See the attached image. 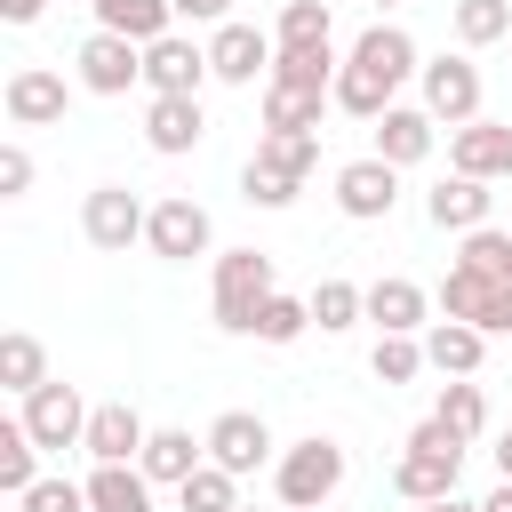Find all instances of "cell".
Here are the masks:
<instances>
[{
  "instance_id": "cell-42",
  "label": "cell",
  "mask_w": 512,
  "mask_h": 512,
  "mask_svg": "<svg viewBox=\"0 0 512 512\" xmlns=\"http://www.w3.org/2000/svg\"><path fill=\"white\" fill-rule=\"evenodd\" d=\"M40 8H48V0H0V16H8V24H40Z\"/></svg>"
},
{
  "instance_id": "cell-43",
  "label": "cell",
  "mask_w": 512,
  "mask_h": 512,
  "mask_svg": "<svg viewBox=\"0 0 512 512\" xmlns=\"http://www.w3.org/2000/svg\"><path fill=\"white\" fill-rule=\"evenodd\" d=\"M480 512H512V480H496V488L480 496Z\"/></svg>"
},
{
  "instance_id": "cell-22",
  "label": "cell",
  "mask_w": 512,
  "mask_h": 512,
  "mask_svg": "<svg viewBox=\"0 0 512 512\" xmlns=\"http://www.w3.org/2000/svg\"><path fill=\"white\" fill-rule=\"evenodd\" d=\"M88 8H96V32H120L136 48H152V40L176 32V8L168 0H88Z\"/></svg>"
},
{
  "instance_id": "cell-38",
  "label": "cell",
  "mask_w": 512,
  "mask_h": 512,
  "mask_svg": "<svg viewBox=\"0 0 512 512\" xmlns=\"http://www.w3.org/2000/svg\"><path fill=\"white\" fill-rule=\"evenodd\" d=\"M424 368V336H376V384H408Z\"/></svg>"
},
{
  "instance_id": "cell-7",
  "label": "cell",
  "mask_w": 512,
  "mask_h": 512,
  "mask_svg": "<svg viewBox=\"0 0 512 512\" xmlns=\"http://www.w3.org/2000/svg\"><path fill=\"white\" fill-rule=\"evenodd\" d=\"M272 56H280L272 32H256V24H240V16L208 32V72H216L224 88H256V80H272Z\"/></svg>"
},
{
  "instance_id": "cell-25",
  "label": "cell",
  "mask_w": 512,
  "mask_h": 512,
  "mask_svg": "<svg viewBox=\"0 0 512 512\" xmlns=\"http://www.w3.org/2000/svg\"><path fill=\"white\" fill-rule=\"evenodd\" d=\"M432 416H440V424L472 448V440L488 432V392H480L472 376H448V384H440V400H432Z\"/></svg>"
},
{
  "instance_id": "cell-37",
  "label": "cell",
  "mask_w": 512,
  "mask_h": 512,
  "mask_svg": "<svg viewBox=\"0 0 512 512\" xmlns=\"http://www.w3.org/2000/svg\"><path fill=\"white\" fill-rule=\"evenodd\" d=\"M240 192H248V208H288L304 184L280 176V168H264V160H248V168H240Z\"/></svg>"
},
{
  "instance_id": "cell-47",
  "label": "cell",
  "mask_w": 512,
  "mask_h": 512,
  "mask_svg": "<svg viewBox=\"0 0 512 512\" xmlns=\"http://www.w3.org/2000/svg\"><path fill=\"white\" fill-rule=\"evenodd\" d=\"M240 512H256V504H240Z\"/></svg>"
},
{
  "instance_id": "cell-10",
  "label": "cell",
  "mask_w": 512,
  "mask_h": 512,
  "mask_svg": "<svg viewBox=\"0 0 512 512\" xmlns=\"http://www.w3.org/2000/svg\"><path fill=\"white\" fill-rule=\"evenodd\" d=\"M200 440H208V464H224L232 480H248L256 464H272V424H264L256 408H224Z\"/></svg>"
},
{
  "instance_id": "cell-4",
  "label": "cell",
  "mask_w": 512,
  "mask_h": 512,
  "mask_svg": "<svg viewBox=\"0 0 512 512\" xmlns=\"http://www.w3.org/2000/svg\"><path fill=\"white\" fill-rule=\"evenodd\" d=\"M16 416H24V432L40 440V456H64V448H80L88 440V400H80V384H64V376H48L32 400H16Z\"/></svg>"
},
{
  "instance_id": "cell-28",
  "label": "cell",
  "mask_w": 512,
  "mask_h": 512,
  "mask_svg": "<svg viewBox=\"0 0 512 512\" xmlns=\"http://www.w3.org/2000/svg\"><path fill=\"white\" fill-rule=\"evenodd\" d=\"M320 112H328V96L264 80V128H296V136H320Z\"/></svg>"
},
{
  "instance_id": "cell-9",
  "label": "cell",
  "mask_w": 512,
  "mask_h": 512,
  "mask_svg": "<svg viewBox=\"0 0 512 512\" xmlns=\"http://www.w3.org/2000/svg\"><path fill=\"white\" fill-rule=\"evenodd\" d=\"M344 64H352V72H368V80H376L384 96H400V80H416V72H424L416 40H408L400 24H384V16H376V24L360 32V40H352V56H344Z\"/></svg>"
},
{
  "instance_id": "cell-27",
  "label": "cell",
  "mask_w": 512,
  "mask_h": 512,
  "mask_svg": "<svg viewBox=\"0 0 512 512\" xmlns=\"http://www.w3.org/2000/svg\"><path fill=\"white\" fill-rule=\"evenodd\" d=\"M336 72H344L336 48H280V56H272V80H280V88H312V96H328Z\"/></svg>"
},
{
  "instance_id": "cell-6",
  "label": "cell",
  "mask_w": 512,
  "mask_h": 512,
  "mask_svg": "<svg viewBox=\"0 0 512 512\" xmlns=\"http://www.w3.org/2000/svg\"><path fill=\"white\" fill-rule=\"evenodd\" d=\"M208 240H216V224H208V208H200L192 192H168V200H152V224H144V248H152V256H168V264H192V256H208Z\"/></svg>"
},
{
  "instance_id": "cell-44",
  "label": "cell",
  "mask_w": 512,
  "mask_h": 512,
  "mask_svg": "<svg viewBox=\"0 0 512 512\" xmlns=\"http://www.w3.org/2000/svg\"><path fill=\"white\" fill-rule=\"evenodd\" d=\"M408 512H480V504H464V496H440V504H408Z\"/></svg>"
},
{
  "instance_id": "cell-21",
  "label": "cell",
  "mask_w": 512,
  "mask_h": 512,
  "mask_svg": "<svg viewBox=\"0 0 512 512\" xmlns=\"http://www.w3.org/2000/svg\"><path fill=\"white\" fill-rule=\"evenodd\" d=\"M200 464H208V440H192V432H176V424H160V432L144 440V456H136V472H144L152 488H184Z\"/></svg>"
},
{
  "instance_id": "cell-3",
  "label": "cell",
  "mask_w": 512,
  "mask_h": 512,
  "mask_svg": "<svg viewBox=\"0 0 512 512\" xmlns=\"http://www.w3.org/2000/svg\"><path fill=\"white\" fill-rule=\"evenodd\" d=\"M272 488H280V504L288 512H328V496L344 488V448L336 440H296V448H280V464H272Z\"/></svg>"
},
{
  "instance_id": "cell-5",
  "label": "cell",
  "mask_w": 512,
  "mask_h": 512,
  "mask_svg": "<svg viewBox=\"0 0 512 512\" xmlns=\"http://www.w3.org/2000/svg\"><path fill=\"white\" fill-rule=\"evenodd\" d=\"M144 224H152V208H144L128 184H96V192L80 200V232H88V248H104V256H128V240H144Z\"/></svg>"
},
{
  "instance_id": "cell-41",
  "label": "cell",
  "mask_w": 512,
  "mask_h": 512,
  "mask_svg": "<svg viewBox=\"0 0 512 512\" xmlns=\"http://www.w3.org/2000/svg\"><path fill=\"white\" fill-rule=\"evenodd\" d=\"M176 24H232V0H168Z\"/></svg>"
},
{
  "instance_id": "cell-23",
  "label": "cell",
  "mask_w": 512,
  "mask_h": 512,
  "mask_svg": "<svg viewBox=\"0 0 512 512\" xmlns=\"http://www.w3.org/2000/svg\"><path fill=\"white\" fill-rule=\"evenodd\" d=\"M480 360H488V336H480V328H464V320H432V328H424V368H440V376H480Z\"/></svg>"
},
{
  "instance_id": "cell-16",
  "label": "cell",
  "mask_w": 512,
  "mask_h": 512,
  "mask_svg": "<svg viewBox=\"0 0 512 512\" xmlns=\"http://www.w3.org/2000/svg\"><path fill=\"white\" fill-rule=\"evenodd\" d=\"M368 320H376V336H424L432 328V288H416V280H368Z\"/></svg>"
},
{
  "instance_id": "cell-12",
  "label": "cell",
  "mask_w": 512,
  "mask_h": 512,
  "mask_svg": "<svg viewBox=\"0 0 512 512\" xmlns=\"http://www.w3.org/2000/svg\"><path fill=\"white\" fill-rule=\"evenodd\" d=\"M72 64H80V88H88V96H128V88L144 80V48L120 40V32H88Z\"/></svg>"
},
{
  "instance_id": "cell-29",
  "label": "cell",
  "mask_w": 512,
  "mask_h": 512,
  "mask_svg": "<svg viewBox=\"0 0 512 512\" xmlns=\"http://www.w3.org/2000/svg\"><path fill=\"white\" fill-rule=\"evenodd\" d=\"M248 160H264V168H280V176H296V184H304V176L320 168V136H296V128H264Z\"/></svg>"
},
{
  "instance_id": "cell-35",
  "label": "cell",
  "mask_w": 512,
  "mask_h": 512,
  "mask_svg": "<svg viewBox=\"0 0 512 512\" xmlns=\"http://www.w3.org/2000/svg\"><path fill=\"white\" fill-rule=\"evenodd\" d=\"M176 504H184V512H240V480H232L224 464H200V472L176 488Z\"/></svg>"
},
{
  "instance_id": "cell-17",
  "label": "cell",
  "mask_w": 512,
  "mask_h": 512,
  "mask_svg": "<svg viewBox=\"0 0 512 512\" xmlns=\"http://www.w3.org/2000/svg\"><path fill=\"white\" fill-rule=\"evenodd\" d=\"M144 440H152V424H144L128 400H96V416H88V440H80V448H88L96 464H136V456H144Z\"/></svg>"
},
{
  "instance_id": "cell-19",
  "label": "cell",
  "mask_w": 512,
  "mask_h": 512,
  "mask_svg": "<svg viewBox=\"0 0 512 512\" xmlns=\"http://www.w3.org/2000/svg\"><path fill=\"white\" fill-rule=\"evenodd\" d=\"M488 200H496V192H488L480 176H456V168H448V176L424 192V216H432L440 232H456V240H464V232H480V224H488Z\"/></svg>"
},
{
  "instance_id": "cell-24",
  "label": "cell",
  "mask_w": 512,
  "mask_h": 512,
  "mask_svg": "<svg viewBox=\"0 0 512 512\" xmlns=\"http://www.w3.org/2000/svg\"><path fill=\"white\" fill-rule=\"evenodd\" d=\"M88 512H152V480L136 464H96L88 472Z\"/></svg>"
},
{
  "instance_id": "cell-30",
  "label": "cell",
  "mask_w": 512,
  "mask_h": 512,
  "mask_svg": "<svg viewBox=\"0 0 512 512\" xmlns=\"http://www.w3.org/2000/svg\"><path fill=\"white\" fill-rule=\"evenodd\" d=\"M40 480V440L24 432V416H8L0 424V496H24Z\"/></svg>"
},
{
  "instance_id": "cell-40",
  "label": "cell",
  "mask_w": 512,
  "mask_h": 512,
  "mask_svg": "<svg viewBox=\"0 0 512 512\" xmlns=\"http://www.w3.org/2000/svg\"><path fill=\"white\" fill-rule=\"evenodd\" d=\"M24 192H32V152L0 144V200H24Z\"/></svg>"
},
{
  "instance_id": "cell-18",
  "label": "cell",
  "mask_w": 512,
  "mask_h": 512,
  "mask_svg": "<svg viewBox=\"0 0 512 512\" xmlns=\"http://www.w3.org/2000/svg\"><path fill=\"white\" fill-rule=\"evenodd\" d=\"M200 136H208V112H200V96H152V104H144V144H152L160 160L192 152Z\"/></svg>"
},
{
  "instance_id": "cell-32",
  "label": "cell",
  "mask_w": 512,
  "mask_h": 512,
  "mask_svg": "<svg viewBox=\"0 0 512 512\" xmlns=\"http://www.w3.org/2000/svg\"><path fill=\"white\" fill-rule=\"evenodd\" d=\"M352 320H368V288H352V280H320L312 288V328H352Z\"/></svg>"
},
{
  "instance_id": "cell-1",
  "label": "cell",
  "mask_w": 512,
  "mask_h": 512,
  "mask_svg": "<svg viewBox=\"0 0 512 512\" xmlns=\"http://www.w3.org/2000/svg\"><path fill=\"white\" fill-rule=\"evenodd\" d=\"M456 480H464V440H456L440 416H424V424L400 440L392 488H400L408 504H440V496H456Z\"/></svg>"
},
{
  "instance_id": "cell-13",
  "label": "cell",
  "mask_w": 512,
  "mask_h": 512,
  "mask_svg": "<svg viewBox=\"0 0 512 512\" xmlns=\"http://www.w3.org/2000/svg\"><path fill=\"white\" fill-rule=\"evenodd\" d=\"M0 104H8V120H16V128H56V120H64V104H72V88H64V72H56V64H16V72H8V88H0Z\"/></svg>"
},
{
  "instance_id": "cell-45",
  "label": "cell",
  "mask_w": 512,
  "mask_h": 512,
  "mask_svg": "<svg viewBox=\"0 0 512 512\" xmlns=\"http://www.w3.org/2000/svg\"><path fill=\"white\" fill-rule=\"evenodd\" d=\"M496 472L512 480V424H504V440H496Z\"/></svg>"
},
{
  "instance_id": "cell-31",
  "label": "cell",
  "mask_w": 512,
  "mask_h": 512,
  "mask_svg": "<svg viewBox=\"0 0 512 512\" xmlns=\"http://www.w3.org/2000/svg\"><path fill=\"white\" fill-rule=\"evenodd\" d=\"M328 0H288L280 24H272V48H328Z\"/></svg>"
},
{
  "instance_id": "cell-11",
  "label": "cell",
  "mask_w": 512,
  "mask_h": 512,
  "mask_svg": "<svg viewBox=\"0 0 512 512\" xmlns=\"http://www.w3.org/2000/svg\"><path fill=\"white\" fill-rule=\"evenodd\" d=\"M448 168L456 176H480V184H512V120H464V128H448Z\"/></svg>"
},
{
  "instance_id": "cell-20",
  "label": "cell",
  "mask_w": 512,
  "mask_h": 512,
  "mask_svg": "<svg viewBox=\"0 0 512 512\" xmlns=\"http://www.w3.org/2000/svg\"><path fill=\"white\" fill-rule=\"evenodd\" d=\"M432 136H440V120H432L424 104H392V112L376 120V160L416 168V160H432Z\"/></svg>"
},
{
  "instance_id": "cell-36",
  "label": "cell",
  "mask_w": 512,
  "mask_h": 512,
  "mask_svg": "<svg viewBox=\"0 0 512 512\" xmlns=\"http://www.w3.org/2000/svg\"><path fill=\"white\" fill-rule=\"evenodd\" d=\"M304 328H312V296H288V288L264 296V312H256V336L264 344H296Z\"/></svg>"
},
{
  "instance_id": "cell-34",
  "label": "cell",
  "mask_w": 512,
  "mask_h": 512,
  "mask_svg": "<svg viewBox=\"0 0 512 512\" xmlns=\"http://www.w3.org/2000/svg\"><path fill=\"white\" fill-rule=\"evenodd\" d=\"M512 32V0H456V40L464 48H496Z\"/></svg>"
},
{
  "instance_id": "cell-15",
  "label": "cell",
  "mask_w": 512,
  "mask_h": 512,
  "mask_svg": "<svg viewBox=\"0 0 512 512\" xmlns=\"http://www.w3.org/2000/svg\"><path fill=\"white\" fill-rule=\"evenodd\" d=\"M200 80H216L200 40L168 32V40H152V48H144V88H152V96H200Z\"/></svg>"
},
{
  "instance_id": "cell-8",
  "label": "cell",
  "mask_w": 512,
  "mask_h": 512,
  "mask_svg": "<svg viewBox=\"0 0 512 512\" xmlns=\"http://www.w3.org/2000/svg\"><path fill=\"white\" fill-rule=\"evenodd\" d=\"M416 88H424V112H432L440 128L480 120V64H472V56H432V64L416 72Z\"/></svg>"
},
{
  "instance_id": "cell-14",
  "label": "cell",
  "mask_w": 512,
  "mask_h": 512,
  "mask_svg": "<svg viewBox=\"0 0 512 512\" xmlns=\"http://www.w3.org/2000/svg\"><path fill=\"white\" fill-rule=\"evenodd\" d=\"M392 200H400V168H392V160L368 152V160H344V168H336V208H344L352 224H384Z\"/></svg>"
},
{
  "instance_id": "cell-2",
  "label": "cell",
  "mask_w": 512,
  "mask_h": 512,
  "mask_svg": "<svg viewBox=\"0 0 512 512\" xmlns=\"http://www.w3.org/2000/svg\"><path fill=\"white\" fill-rule=\"evenodd\" d=\"M264 296H280V280H272V256H264V248H224V256H216V288H208V304H216V328H232V336H256V312H264Z\"/></svg>"
},
{
  "instance_id": "cell-33",
  "label": "cell",
  "mask_w": 512,
  "mask_h": 512,
  "mask_svg": "<svg viewBox=\"0 0 512 512\" xmlns=\"http://www.w3.org/2000/svg\"><path fill=\"white\" fill-rule=\"evenodd\" d=\"M456 264L480 272V280H504V272H512V232H496V224L464 232V240H456Z\"/></svg>"
},
{
  "instance_id": "cell-46",
  "label": "cell",
  "mask_w": 512,
  "mask_h": 512,
  "mask_svg": "<svg viewBox=\"0 0 512 512\" xmlns=\"http://www.w3.org/2000/svg\"><path fill=\"white\" fill-rule=\"evenodd\" d=\"M368 8H376V16H384V8H408V0H368Z\"/></svg>"
},
{
  "instance_id": "cell-39",
  "label": "cell",
  "mask_w": 512,
  "mask_h": 512,
  "mask_svg": "<svg viewBox=\"0 0 512 512\" xmlns=\"http://www.w3.org/2000/svg\"><path fill=\"white\" fill-rule=\"evenodd\" d=\"M16 512H88V480H32Z\"/></svg>"
},
{
  "instance_id": "cell-26",
  "label": "cell",
  "mask_w": 512,
  "mask_h": 512,
  "mask_svg": "<svg viewBox=\"0 0 512 512\" xmlns=\"http://www.w3.org/2000/svg\"><path fill=\"white\" fill-rule=\"evenodd\" d=\"M0 384H8L16 400H32V392L48 384V352H40V336H24V328L0 336Z\"/></svg>"
}]
</instances>
